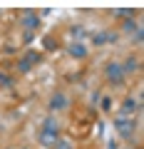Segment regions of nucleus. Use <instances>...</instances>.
I'll list each match as a JSON object with an SVG mask.
<instances>
[{
    "instance_id": "f8f14e48",
    "label": "nucleus",
    "mask_w": 144,
    "mask_h": 149,
    "mask_svg": "<svg viewBox=\"0 0 144 149\" xmlns=\"http://www.w3.org/2000/svg\"><path fill=\"white\" fill-rule=\"evenodd\" d=\"M55 149H72V144L65 142V139H57V142H55Z\"/></svg>"
},
{
    "instance_id": "6e6552de",
    "label": "nucleus",
    "mask_w": 144,
    "mask_h": 149,
    "mask_svg": "<svg viewBox=\"0 0 144 149\" xmlns=\"http://www.w3.org/2000/svg\"><path fill=\"white\" fill-rule=\"evenodd\" d=\"M137 109H139L137 100H124V104H122V112H124V114H132V112H137Z\"/></svg>"
},
{
    "instance_id": "1a4fd4ad",
    "label": "nucleus",
    "mask_w": 144,
    "mask_h": 149,
    "mask_svg": "<svg viewBox=\"0 0 144 149\" xmlns=\"http://www.w3.org/2000/svg\"><path fill=\"white\" fill-rule=\"evenodd\" d=\"M122 27H124V30H129V32H134V30H137V27H142V25H139L137 20H132V17H127V20L122 22Z\"/></svg>"
},
{
    "instance_id": "4468645a",
    "label": "nucleus",
    "mask_w": 144,
    "mask_h": 149,
    "mask_svg": "<svg viewBox=\"0 0 144 149\" xmlns=\"http://www.w3.org/2000/svg\"><path fill=\"white\" fill-rule=\"evenodd\" d=\"M132 10H114V17H129Z\"/></svg>"
},
{
    "instance_id": "0eeeda50",
    "label": "nucleus",
    "mask_w": 144,
    "mask_h": 149,
    "mask_svg": "<svg viewBox=\"0 0 144 149\" xmlns=\"http://www.w3.org/2000/svg\"><path fill=\"white\" fill-rule=\"evenodd\" d=\"M122 70H124V74L127 72H137V70H142V62H139L137 57H127V62L122 65Z\"/></svg>"
},
{
    "instance_id": "9d476101",
    "label": "nucleus",
    "mask_w": 144,
    "mask_h": 149,
    "mask_svg": "<svg viewBox=\"0 0 144 149\" xmlns=\"http://www.w3.org/2000/svg\"><path fill=\"white\" fill-rule=\"evenodd\" d=\"M92 42H95V45H104L107 42V32H97V35H92Z\"/></svg>"
},
{
    "instance_id": "f3484780",
    "label": "nucleus",
    "mask_w": 144,
    "mask_h": 149,
    "mask_svg": "<svg viewBox=\"0 0 144 149\" xmlns=\"http://www.w3.org/2000/svg\"><path fill=\"white\" fill-rule=\"evenodd\" d=\"M5 149H13V147H5Z\"/></svg>"
},
{
    "instance_id": "9b49d317",
    "label": "nucleus",
    "mask_w": 144,
    "mask_h": 149,
    "mask_svg": "<svg viewBox=\"0 0 144 149\" xmlns=\"http://www.w3.org/2000/svg\"><path fill=\"white\" fill-rule=\"evenodd\" d=\"M0 85H3V87H13V77L5 74V72H0Z\"/></svg>"
},
{
    "instance_id": "39448f33",
    "label": "nucleus",
    "mask_w": 144,
    "mask_h": 149,
    "mask_svg": "<svg viewBox=\"0 0 144 149\" xmlns=\"http://www.w3.org/2000/svg\"><path fill=\"white\" fill-rule=\"evenodd\" d=\"M20 25L25 27V30H38L40 17L35 15V13H25V15H22V20H20Z\"/></svg>"
},
{
    "instance_id": "f257e3e1",
    "label": "nucleus",
    "mask_w": 144,
    "mask_h": 149,
    "mask_svg": "<svg viewBox=\"0 0 144 149\" xmlns=\"http://www.w3.org/2000/svg\"><path fill=\"white\" fill-rule=\"evenodd\" d=\"M104 74H107V80H109V85H124V70L119 62H109L104 67Z\"/></svg>"
},
{
    "instance_id": "dca6fc26",
    "label": "nucleus",
    "mask_w": 144,
    "mask_h": 149,
    "mask_svg": "<svg viewBox=\"0 0 144 149\" xmlns=\"http://www.w3.org/2000/svg\"><path fill=\"white\" fill-rule=\"evenodd\" d=\"M114 40H117V35H114V32H107V42L112 45V42H114Z\"/></svg>"
},
{
    "instance_id": "20e7f679",
    "label": "nucleus",
    "mask_w": 144,
    "mask_h": 149,
    "mask_svg": "<svg viewBox=\"0 0 144 149\" xmlns=\"http://www.w3.org/2000/svg\"><path fill=\"white\" fill-rule=\"evenodd\" d=\"M70 107V100L62 95V92H57V95H52V100H50V109L52 112H62Z\"/></svg>"
},
{
    "instance_id": "ddd939ff",
    "label": "nucleus",
    "mask_w": 144,
    "mask_h": 149,
    "mask_svg": "<svg viewBox=\"0 0 144 149\" xmlns=\"http://www.w3.org/2000/svg\"><path fill=\"white\" fill-rule=\"evenodd\" d=\"M142 40H144V32H142V27H137V30H134V42L142 45Z\"/></svg>"
},
{
    "instance_id": "423d86ee",
    "label": "nucleus",
    "mask_w": 144,
    "mask_h": 149,
    "mask_svg": "<svg viewBox=\"0 0 144 149\" xmlns=\"http://www.w3.org/2000/svg\"><path fill=\"white\" fill-rule=\"evenodd\" d=\"M70 55L82 60V57H87V47H85L82 42H72V45H70Z\"/></svg>"
},
{
    "instance_id": "7ed1b4c3",
    "label": "nucleus",
    "mask_w": 144,
    "mask_h": 149,
    "mask_svg": "<svg viewBox=\"0 0 144 149\" xmlns=\"http://www.w3.org/2000/svg\"><path fill=\"white\" fill-rule=\"evenodd\" d=\"M57 132H60V122L55 117H47L42 122V127H40V134H45V137H52V139H57Z\"/></svg>"
},
{
    "instance_id": "2eb2a0df",
    "label": "nucleus",
    "mask_w": 144,
    "mask_h": 149,
    "mask_svg": "<svg viewBox=\"0 0 144 149\" xmlns=\"http://www.w3.org/2000/svg\"><path fill=\"white\" fill-rule=\"evenodd\" d=\"M109 107H112V100H109V97H104V100H102V109H109Z\"/></svg>"
},
{
    "instance_id": "f03ea898",
    "label": "nucleus",
    "mask_w": 144,
    "mask_h": 149,
    "mask_svg": "<svg viewBox=\"0 0 144 149\" xmlns=\"http://www.w3.org/2000/svg\"><path fill=\"white\" fill-rule=\"evenodd\" d=\"M117 132H119V137L132 139L134 132H137V122H129V119H117Z\"/></svg>"
}]
</instances>
